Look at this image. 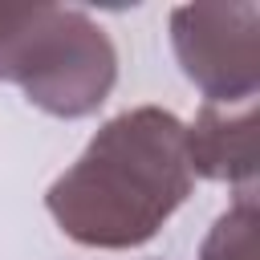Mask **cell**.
Returning <instances> with one entry per match:
<instances>
[{
  "mask_svg": "<svg viewBox=\"0 0 260 260\" xmlns=\"http://www.w3.org/2000/svg\"><path fill=\"white\" fill-rule=\"evenodd\" d=\"M191 187L187 126L162 106H134L110 118L49 183L45 207L73 244L126 252L150 244Z\"/></svg>",
  "mask_w": 260,
  "mask_h": 260,
  "instance_id": "1",
  "label": "cell"
},
{
  "mask_svg": "<svg viewBox=\"0 0 260 260\" xmlns=\"http://www.w3.org/2000/svg\"><path fill=\"white\" fill-rule=\"evenodd\" d=\"M0 81L53 118H89L118 81V49L81 8L0 4Z\"/></svg>",
  "mask_w": 260,
  "mask_h": 260,
  "instance_id": "2",
  "label": "cell"
},
{
  "mask_svg": "<svg viewBox=\"0 0 260 260\" xmlns=\"http://www.w3.org/2000/svg\"><path fill=\"white\" fill-rule=\"evenodd\" d=\"M171 49L207 106H244L260 89V4H179Z\"/></svg>",
  "mask_w": 260,
  "mask_h": 260,
  "instance_id": "3",
  "label": "cell"
},
{
  "mask_svg": "<svg viewBox=\"0 0 260 260\" xmlns=\"http://www.w3.org/2000/svg\"><path fill=\"white\" fill-rule=\"evenodd\" d=\"M187 162L191 175L211 183H232L252 191L256 183V106H207L187 126Z\"/></svg>",
  "mask_w": 260,
  "mask_h": 260,
  "instance_id": "4",
  "label": "cell"
},
{
  "mask_svg": "<svg viewBox=\"0 0 260 260\" xmlns=\"http://www.w3.org/2000/svg\"><path fill=\"white\" fill-rule=\"evenodd\" d=\"M256 191H240V199L211 223L199 244V260H256Z\"/></svg>",
  "mask_w": 260,
  "mask_h": 260,
  "instance_id": "5",
  "label": "cell"
}]
</instances>
